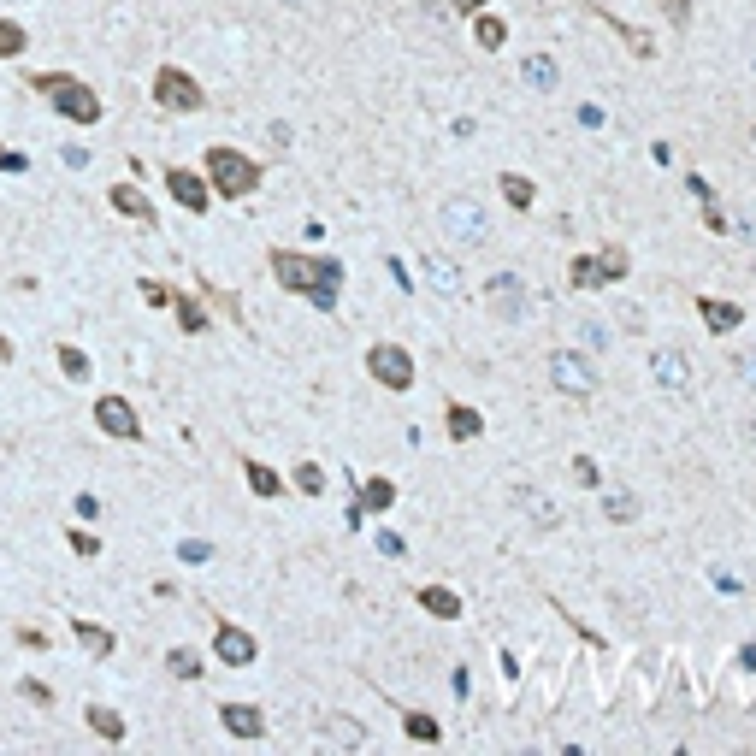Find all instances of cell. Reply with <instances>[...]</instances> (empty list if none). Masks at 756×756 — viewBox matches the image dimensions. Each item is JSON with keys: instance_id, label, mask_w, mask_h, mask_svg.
<instances>
[{"instance_id": "38", "label": "cell", "mask_w": 756, "mask_h": 756, "mask_svg": "<svg viewBox=\"0 0 756 756\" xmlns=\"http://www.w3.org/2000/svg\"><path fill=\"white\" fill-rule=\"evenodd\" d=\"M325 733H331L337 745H361V739H367V733H361L355 721H325Z\"/></svg>"}, {"instance_id": "21", "label": "cell", "mask_w": 756, "mask_h": 756, "mask_svg": "<svg viewBox=\"0 0 756 756\" xmlns=\"http://www.w3.org/2000/svg\"><path fill=\"white\" fill-rule=\"evenodd\" d=\"M420 609L438 615V621H455V615H461V597H455L449 585H420Z\"/></svg>"}, {"instance_id": "31", "label": "cell", "mask_w": 756, "mask_h": 756, "mask_svg": "<svg viewBox=\"0 0 756 756\" xmlns=\"http://www.w3.org/2000/svg\"><path fill=\"white\" fill-rule=\"evenodd\" d=\"M603 514L609 520H638V497L632 491H603Z\"/></svg>"}, {"instance_id": "37", "label": "cell", "mask_w": 756, "mask_h": 756, "mask_svg": "<svg viewBox=\"0 0 756 756\" xmlns=\"http://www.w3.org/2000/svg\"><path fill=\"white\" fill-rule=\"evenodd\" d=\"M65 544H71V556H83V562H95V556H101V538H89V532H71Z\"/></svg>"}, {"instance_id": "14", "label": "cell", "mask_w": 756, "mask_h": 756, "mask_svg": "<svg viewBox=\"0 0 756 756\" xmlns=\"http://www.w3.org/2000/svg\"><path fill=\"white\" fill-rule=\"evenodd\" d=\"M514 508H520V514H526V520H532L538 532H550V526H562V508L550 503V497H544L538 485H514Z\"/></svg>"}, {"instance_id": "18", "label": "cell", "mask_w": 756, "mask_h": 756, "mask_svg": "<svg viewBox=\"0 0 756 756\" xmlns=\"http://www.w3.org/2000/svg\"><path fill=\"white\" fill-rule=\"evenodd\" d=\"M107 201H113L119 213H130V219H142L148 231L160 225V219H154V201H148V195H142V189H136V184H113V189H107Z\"/></svg>"}, {"instance_id": "8", "label": "cell", "mask_w": 756, "mask_h": 756, "mask_svg": "<svg viewBox=\"0 0 756 756\" xmlns=\"http://www.w3.org/2000/svg\"><path fill=\"white\" fill-rule=\"evenodd\" d=\"M95 426H101L107 438H119V443L142 438V414L130 408V396H95Z\"/></svg>"}, {"instance_id": "39", "label": "cell", "mask_w": 756, "mask_h": 756, "mask_svg": "<svg viewBox=\"0 0 756 756\" xmlns=\"http://www.w3.org/2000/svg\"><path fill=\"white\" fill-rule=\"evenodd\" d=\"M662 12H668V24H674V30H686V24H692V0H662Z\"/></svg>"}, {"instance_id": "12", "label": "cell", "mask_w": 756, "mask_h": 756, "mask_svg": "<svg viewBox=\"0 0 756 756\" xmlns=\"http://www.w3.org/2000/svg\"><path fill=\"white\" fill-rule=\"evenodd\" d=\"M420 284H426L432 296H443V302H455V296L467 290V278H461V266H455L449 254H420Z\"/></svg>"}, {"instance_id": "26", "label": "cell", "mask_w": 756, "mask_h": 756, "mask_svg": "<svg viewBox=\"0 0 756 756\" xmlns=\"http://www.w3.org/2000/svg\"><path fill=\"white\" fill-rule=\"evenodd\" d=\"M479 24H473V36H479V48H503L508 42V24L497 18V12H473Z\"/></svg>"}, {"instance_id": "43", "label": "cell", "mask_w": 756, "mask_h": 756, "mask_svg": "<svg viewBox=\"0 0 756 756\" xmlns=\"http://www.w3.org/2000/svg\"><path fill=\"white\" fill-rule=\"evenodd\" d=\"M733 367H739V373H745V384H756V355H739V361H733Z\"/></svg>"}, {"instance_id": "11", "label": "cell", "mask_w": 756, "mask_h": 756, "mask_svg": "<svg viewBox=\"0 0 756 756\" xmlns=\"http://www.w3.org/2000/svg\"><path fill=\"white\" fill-rule=\"evenodd\" d=\"M485 302H491V314L503 325H520L526 319V284L514 272H497V278H485Z\"/></svg>"}, {"instance_id": "42", "label": "cell", "mask_w": 756, "mask_h": 756, "mask_svg": "<svg viewBox=\"0 0 756 756\" xmlns=\"http://www.w3.org/2000/svg\"><path fill=\"white\" fill-rule=\"evenodd\" d=\"M621 319H627L632 331H638V325H644V308H638V302H621Z\"/></svg>"}, {"instance_id": "46", "label": "cell", "mask_w": 756, "mask_h": 756, "mask_svg": "<svg viewBox=\"0 0 756 756\" xmlns=\"http://www.w3.org/2000/svg\"><path fill=\"white\" fill-rule=\"evenodd\" d=\"M284 6H308V0H284Z\"/></svg>"}, {"instance_id": "13", "label": "cell", "mask_w": 756, "mask_h": 756, "mask_svg": "<svg viewBox=\"0 0 756 756\" xmlns=\"http://www.w3.org/2000/svg\"><path fill=\"white\" fill-rule=\"evenodd\" d=\"M166 189L184 201L189 213H207V201H213V184L201 172H189V166H166Z\"/></svg>"}, {"instance_id": "3", "label": "cell", "mask_w": 756, "mask_h": 756, "mask_svg": "<svg viewBox=\"0 0 756 756\" xmlns=\"http://www.w3.org/2000/svg\"><path fill=\"white\" fill-rule=\"evenodd\" d=\"M207 184H213V195H225V201H243V195L260 189V166H254L249 154L213 142V148H207Z\"/></svg>"}, {"instance_id": "24", "label": "cell", "mask_w": 756, "mask_h": 756, "mask_svg": "<svg viewBox=\"0 0 756 756\" xmlns=\"http://www.w3.org/2000/svg\"><path fill=\"white\" fill-rule=\"evenodd\" d=\"M609 24H615V36L627 42L638 60H650V54H656V36H650V30H638V24H627V18H609Z\"/></svg>"}, {"instance_id": "27", "label": "cell", "mask_w": 756, "mask_h": 756, "mask_svg": "<svg viewBox=\"0 0 756 756\" xmlns=\"http://www.w3.org/2000/svg\"><path fill=\"white\" fill-rule=\"evenodd\" d=\"M497 189H503L508 207H532V195H538V189H532V178H520V172H503V178H497Z\"/></svg>"}, {"instance_id": "41", "label": "cell", "mask_w": 756, "mask_h": 756, "mask_svg": "<svg viewBox=\"0 0 756 756\" xmlns=\"http://www.w3.org/2000/svg\"><path fill=\"white\" fill-rule=\"evenodd\" d=\"M18 692L30 697V703H48V709H54V692H48V686H42V680H24V686H18Z\"/></svg>"}, {"instance_id": "28", "label": "cell", "mask_w": 756, "mask_h": 756, "mask_svg": "<svg viewBox=\"0 0 756 756\" xmlns=\"http://www.w3.org/2000/svg\"><path fill=\"white\" fill-rule=\"evenodd\" d=\"M30 48V36H24V24L18 18H0V60H18Z\"/></svg>"}, {"instance_id": "7", "label": "cell", "mask_w": 756, "mask_h": 756, "mask_svg": "<svg viewBox=\"0 0 756 756\" xmlns=\"http://www.w3.org/2000/svg\"><path fill=\"white\" fill-rule=\"evenodd\" d=\"M367 373L384 384V390H408L414 384V355L402 343H373L367 349Z\"/></svg>"}, {"instance_id": "4", "label": "cell", "mask_w": 756, "mask_h": 756, "mask_svg": "<svg viewBox=\"0 0 756 756\" xmlns=\"http://www.w3.org/2000/svg\"><path fill=\"white\" fill-rule=\"evenodd\" d=\"M627 278V254L621 249H597V254H573L567 260V284L573 290H603V284H621Z\"/></svg>"}, {"instance_id": "25", "label": "cell", "mask_w": 756, "mask_h": 756, "mask_svg": "<svg viewBox=\"0 0 756 756\" xmlns=\"http://www.w3.org/2000/svg\"><path fill=\"white\" fill-rule=\"evenodd\" d=\"M243 473H249V491H254V497H278V491H284V479H278L266 461H243Z\"/></svg>"}, {"instance_id": "16", "label": "cell", "mask_w": 756, "mask_h": 756, "mask_svg": "<svg viewBox=\"0 0 756 756\" xmlns=\"http://www.w3.org/2000/svg\"><path fill=\"white\" fill-rule=\"evenodd\" d=\"M219 727H225L231 739H260V733H266V715H260L254 703H219Z\"/></svg>"}, {"instance_id": "34", "label": "cell", "mask_w": 756, "mask_h": 756, "mask_svg": "<svg viewBox=\"0 0 756 756\" xmlns=\"http://www.w3.org/2000/svg\"><path fill=\"white\" fill-rule=\"evenodd\" d=\"M178 325H184V331H207V308L189 302V296H178Z\"/></svg>"}, {"instance_id": "36", "label": "cell", "mask_w": 756, "mask_h": 756, "mask_svg": "<svg viewBox=\"0 0 756 756\" xmlns=\"http://www.w3.org/2000/svg\"><path fill=\"white\" fill-rule=\"evenodd\" d=\"M402 727H408V739H426V745H438V721H432V715H420V709H414Z\"/></svg>"}, {"instance_id": "19", "label": "cell", "mask_w": 756, "mask_h": 756, "mask_svg": "<svg viewBox=\"0 0 756 756\" xmlns=\"http://www.w3.org/2000/svg\"><path fill=\"white\" fill-rule=\"evenodd\" d=\"M71 638H77V644H83V650H89L95 662H107V656L119 650V638H113V632H107V627H95V621H83V615L71 621Z\"/></svg>"}, {"instance_id": "22", "label": "cell", "mask_w": 756, "mask_h": 756, "mask_svg": "<svg viewBox=\"0 0 756 756\" xmlns=\"http://www.w3.org/2000/svg\"><path fill=\"white\" fill-rule=\"evenodd\" d=\"M443 420H449V438H455V443H467V438H479V432H485L479 408H467V402H449V414H443Z\"/></svg>"}, {"instance_id": "5", "label": "cell", "mask_w": 756, "mask_h": 756, "mask_svg": "<svg viewBox=\"0 0 756 756\" xmlns=\"http://www.w3.org/2000/svg\"><path fill=\"white\" fill-rule=\"evenodd\" d=\"M443 237H455V243H473V249H479V243L491 237V213H485L473 195H449V201H443Z\"/></svg>"}, {"instance_id": "30", "label": "cell", "mask_w": 756, "mask_h": 756, "mask_svg": "<svg viewBox=\"0 0 756 756\" xmlns=\"http://www.w3.org/2000/svg\"><path fill=\"white\" fill-rule=\"evenodd\" d=\"M166 668H172L178 680H201V656H195L189 644H178V650H166Z\"/></svg>"}, {"instance_id": "15", "label": "cell", "mask_w": 756, "mask_h": 756, "mask_svg": "<svg viewBox=\"0 0 756 756\" xmlns=\"http://www.w3.org/2000/svg\"><path fill=\"white\" fill-rule=\"evenodd\" d=\"M213 650H219V662H231V668H249L254 656H260V644H254L243 627H231V621L213 632Z\"/></svg>"}, {"instance_id": "45", "label": "cell", "mask_w": 756, "mask_h": 756, "mask_svg": "<svg viewBox=\"0 0 756 756\" xmlns=\"http://www.w3.org/2000/svg\"><path fill=\"white\" fill-rule=\"evenodd\" d=\"M455 12H485V0H449Z\"/></svg>"}, {"instance_id": "1", "label": "cell", "mask_w": 756, "mask_h": 756, "mask_svg": "<svg viewBox=\"0 0 756 756\" xmlns=\"http://www.w3.org/2000/svg\"><path fill=\"white\" fill-rule=\"evenodd\" d=\"M272 272H278V284L290 290V296H308L314 308H337V296H343V266L337 260H325V254H296V249H272Z\"/></svg>"}, {"instance_id": "29", "label": "cell", "mask_w": 756, "mask_h": 756, "mask_svg": "<svg viewBox=\"0 0 756 756\" xmlns=\"http://www.w3.org/2000/svg\"><path fill=\"white\" fill-rule=\"evenodd\" d=\"M60 373L83 384V378H95V367H89V355H83L77 343H60Z\"/></svg>"}, {"instance_id": "20", "label": "cell", "mask_w": 756, "mask_h": 756, "mask_svg": "<svg viewBox=\"0 0 756 756\" xmlns=\"http://www.w3.org/2000/svg\"><path fill=\"white\" fill-rule=\"evenodd\" d=\"M697 314H703L709 331H739V325H745V308H739V302H715V296H703Z\"/></svg>"}, {"instance_id": "10", "label": "cell", "mask_w": 756, "mask_h": 756, "mask_svg": "<svg viewBox=\"0 0 756 756\" xmlns=\"http://www.w3.org/2000/svg\"><path fill=\"white\" fill-rule=\"evenodd\" d=\"M550 384L567 390V396H591V390H597V367H591L585 355H573V349H556V355H550Z\"/></svg>"}, {"instance_id": "33", "label": "cell", "mask_w": 756, "mask_h": 756, "mask_svg": "<svg viewBox=\"0 0 756 756\" xmlns=\"http://www.w3.org/2000/svg\"><path fill=\"white\" fill-rule=\"evenodd\" d=\"M296 491H308V497L325 491V467H319V461H302V467H296Z\"/></svg>"}, {"instance_id": "44", "label": "cell", "mask_w": 756, "mask_h": 756, "mask_svg": "<svg viewBox=\"0 0 756 756\" xmlns=\"http://www.w3.org/2000/svg\"><path fill=\"white\" fill-rule=\"evenodd\" d=\"M420 12H426L432 24H443V6H438V0H420Z\"/></svg>"}, {"instance_id": "35", "label": "cell", "mask_w": 756, "mask_h": 756, "mask_svg": "<svg viewBox=\"0 0 756 756\" xmlns=\"http://www.w3.org/2000/svg\"><path fill=\"white\" fill-rule=\"evenodd\" d=\"M579 343L585 349H609V325L603 319H579Z\"/></svg>"}, {"instance_id": "23", "label": "cell", "mask_w": 756, "mask_h": 756, "mask_svg": "<svg viewBox=\"0 0 756 756\" xmlns=\"http://www.w3.org/2000/svg\"><path fill=\"white\" fill-rule=\"evenodd\" d=\"M89 733H95V739H107V745H119V739H125V721H119V709H107V703H89Z\"/></svg>"}, {"instance_id": "17", "label": "cell", "mask_w": 756, "mask_h": 756, "mask_svg": "<svg viewBox=\"0 0 756 756\" xmlns=\"http://www.w3.org/2000/svg\"><path fill=\"white\" fill-rule=\"evenodd\" d=\"M520 83H526V89H538V95H556L562 71H556L550 54H526V60H520Z\"/></svg>"}, {"instance_id": "40", "label": "cell", "mask_w": 756, "mask_h": 756, "mask_svg": "<svg viewBox=\"0 0 756 756\" xmlns=\"http://www.w3.org/2000/svg\"><path fill=\"white\" fill-rule=\"evenodd\" d=\"M573 479H579V485H597L603 473H597V461H591V455H573Z\"/></svg>"}, {"instance_id": "2", "label": "cell", "mask_w": 756, "mask_h": 756, "mask_svg": "<svg viewBox=\"0 0 756 756\" xmlns=\"http://www.w3.org/2000/svg\"><path fill=\"white\" fill-rule=\"evenodd\" d=\"M30 89L36 95H48V107L60 113V119H71V125H101V95L83 83V77H71V71H36L30 77Z\"/></svg>"}, {"instance_id": "32", "label": "cell", "mask_w": 756, "mask_h": 756, "mask_svg": "<svg viewBox=\"0 0 756 756\" xmlns=\"http://www.w3.org/2000/svg\"><path fill=\"white\" fill-rule=\"evenodd\" d=\"M361 503L373 508V514H384V508L396 503V485H390V479H367V491H361Z\"/></svg>"}, {"instance_id": "6", "label": "cell", "mask_w": 756, "mask_h": 756, "mask_svg": "<svg viewBox=\"0 0 756 756\" xmlns=\"http://www.w3.org/2000/svg\"><path fill=\"white\" fill-rule=\"evenodd\" d=\"M154 101H160L166 113H201V107H207L201 83H195L189 71H178V65H160V71H154Z\"/></svg>"}, {"instance_id": "9", "label": "cell", "mask_w": 756, "mask_h": 756, "mask_svg": "<svg viewBox=\"0 0 756 756\" xmlns=\"http://www.w3.org/2000/svg\"><path fill=\"white\" fill-rule=\"evenodd\" d=\"M650 378H656V390L674 396V402L692 396V361H686L680 349H656V355H650Z\"/></svg>"}]
</instances>
